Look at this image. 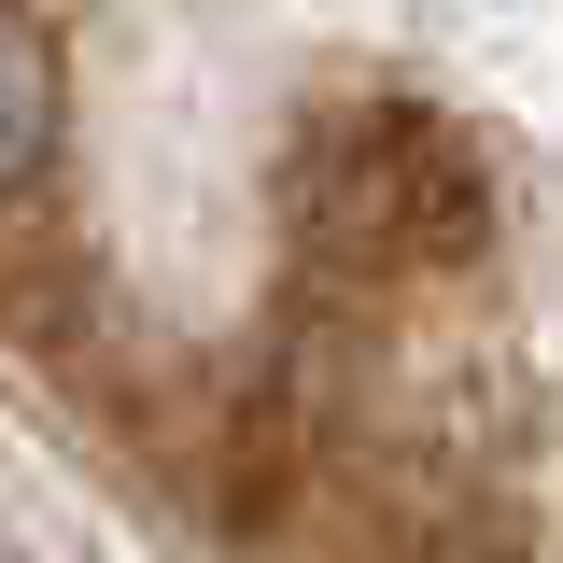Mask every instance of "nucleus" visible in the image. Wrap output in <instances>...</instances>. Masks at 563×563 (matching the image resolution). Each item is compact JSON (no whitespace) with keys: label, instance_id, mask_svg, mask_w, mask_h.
Masks as SVG:
<instances>
[{"label":"nucleus","instance_id":"1","mask_svg":"<svg viewBox=\"0 0 563 563\" xmlns=\"http://www.w3.org/2000/svg\"><path fill=\"white\" fill-rule=\"evenodd\" d=\"M282 254L324 310H422L493 254V155L422 99H339L282 141Z\"/></svg>","mask_w":563,"mask_h":563},{"label":"nucleus","instance_id":"2","mask_svg":"<svg viewBox=\"0 0 563 563\" xmlns=\"http://www.w3.org/2000/svg\"><path fill=\"white\" fill-rule=\"evenodd\" d=\"M57 128H70V57L29 0H0V211L57 169Z\"/></svg>","mask_w":563,"mask_h":563}]
</instances>
